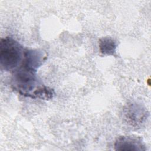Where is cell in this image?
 I'll list each match as a JSON object with an SVG mask.
<instances>
[{"label": "cell", "instance_id": "cell-1", "mask_svg": "<svg viewBox=\"0 0 151 151\" xmlns=\"http://www.w3.org/2000/svg\"><path fill=\"white\" fill-rule=\"evenodd\" d=\"M37 70L22 64L12 71V86L19 94L32 98L42 84L37 75Z\"/></svg>", "mask_w": 151, "mask_h": 151}, {"label": "cell", "instance_id": "cell-6", "mask_svg": "<svg viewBox=\"0 0 151 151\" xmlns=\"http://www.w3.org/2000/svg\"><path fill=\"white\" fill-rule=\"evenodd\" d=\"M100 52L106 55H116L117 43L112 37L106 36L99 40Z\"/></svg>", "mask_w": 151, "mask_h": 151}, {"label": "cell", "instance_id": "cell-4", "mask_svg": "<svg viewBox=\"0 0 151 151\" xmlns=\"http://www.w3.org/2000/svg\"><path fill=\"white\" fill-rule=\"evenodd\" d=\"M114 149L121 151H144L146 145L142 139L136 136H121L114 144Z\"/></svg>", "mask_w": 151, "mask_h": 151}, {"label": "cell", "instance_id": "cell-5", "mask_svg": "<svg viewBox=\"0 0 151 151\" xmlns=\"http://www.w3.org/2000/svg\"><path fill=\"white\" fill-rule=\"evenodd\" d=\"M46 58L45 54L40 50L25 48L21 64L38 70Z\"/></svg>", "mask_w": 151, "mask_h": 151}, {"label": "cell", "instance_id": "cell-3", "mask_svg": "<svg viewBox=\"0 0 151 151\" xmlns=\"http://www.w3.org/2000/svg\"><path fill=\"white\" fill-rule=\"evenodd\" d=\"M149 116L147 109L137 102L128 103L123 109V119L130 127L141 128L147 122Z\"/></svg>", "mask_w": 151, "mask_h": 151}, {"label": "cell", "instance_id": "cell-2", "mask_svg": "<svg viewBox=\"0 0 151 151\" xmlns=\"http://www.w3.org/2000/svg\"><path fill=\"white\" fill-rule=\"evenodd\" d=\"M24 49L15 39L6 37L0 41V65L6 71H14L21 64Z\"/></svg>", "mask_w": 151, "mask_h": 151}]
</instances>
